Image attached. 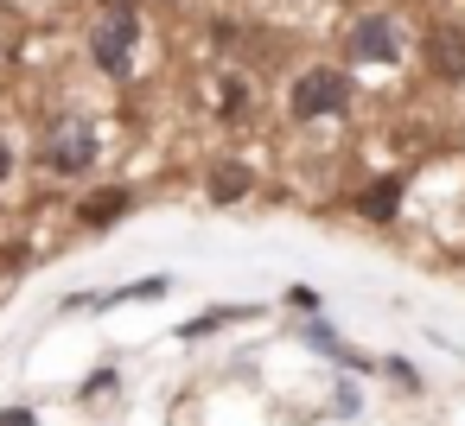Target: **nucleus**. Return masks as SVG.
Returning <instances> with one entry per match:
<instances>
[{
	"instance_id": "1",
	"label": "nucleus",
	"mask_w": 465,
	"mask_h": 426,
	"mask_svg": "<svg viewBox=\"0 0 465 426\" xmlns=\"http://www.w3.org/2000/svg\"><path fill=\"white\" fill-rule=\"evenodd\" d=\"M134 45H141V0H109L90 20V64L115 83L134 77Z\"/></svg>"
},
{
	"instance_id": "2",
	"label": "nucleus",
	"mask_w": 465,
	"mask_h": 426,
	"mask_svg": "<svg viewBox=\"0 0 465 426\" xmlns=\"http://www.w3.org/2000/svg\"><path fill=\"white\" fill-rule=\"evenodd\" d=\"M351 109V77L338 64H306L293 83H287V115L293 121H331Z\"/></svg>"
},
{
	"instance_id": "3",
	"label": "nucleus",
	"mask_w": 465,
	"mask_h": 426,
	"mask_svg": "<svg viewBox=\"0 0 465 426\" xmlns=\"http://www.w3.org/2000/svg\"><path fill=\"white\" fill-rule=\"evenodd\" d=\"M39 166L45 172H58V179H84L90 166H96V128L90 121H52L45 134H39Z\"/></svg>"
},
{
	"instance_id": "4",
	"label": "nucleus",
	"mask_w": 465,
	"mask_h": 426,
	"mask_svg": "<svg viewBox=\"0 0 465 426\" xmlns=\"http://www.w3.org/2000/svg\"><path fill=\"white\" fill-rule=\"evenodd\" d=\"M420 64L433 83H465V26L459 20H433L420 33Z\"/></svg>"
},
{
	"instance_id": "5",
	"label": "nucleus",
	"mask_w": 465,
	"mask_h": 426,
	"mask_svg": "<svg viewBox=\"0 0 465 426\" xmlns=\"http://www.w3.org/2000/svg\"><path fill=\"white\" fill-rule=\"evenodd\" d=\"M344 52H351V64H395L401 58V33H395L389 14H363L344 33Z\"/></svg>"
},
{
	"instance_id": "6",
	"label": "nucleus",
	"mask_w": 465,
	"mask_h": 426,
	"mask_svg": "<svg viewBox=\"0 0 465 426\" xmlns=\"http://www.w3.org/2000/svg\"><path fill=\"white\" fill-rule=\"evenodd\" d=\"M134 210V191L128 185H103V191H90L84 204H77V223L84 229H109V223H122Z\"/></svg>"
},
{
	"instance_id": "7",
	"label": "nucleus",
	"mask_w": 465,
	"mask_h": 426,
	"mask_svg": "<svg viewBox=\"0 0 465 426\" xmlns=\"http://www.w3.org/2000/svg\"><path fill=\"white\" fill-rule=\"evenodd\" d=\"M395 210H401V179H395V172H382V179H370V185L357 191V217L395 223Z\"/></svg>"
},
{
	"instance_id": "8",
	"label": "nucleus",
	"mask_w": 465,
	"mask_h": 426,
	"mask_svg": "<svg viewBox=\"0 0 465 426\" xmlns=\"http://www.w3.org/2000/svg\"><path fill=\"white\" fill-rule=\"evenodd\" d=\"M204 191H211V204H236V198H249V191H255V172H249L242 160H223V166H211Z\"/></svg>"
},
{
	"instance_id": "9",
	"label": "nucleus",
	"mask_w": 465,
	"mask_h": 426,
	"mask_svg": "<svg viewBox=\"0 0 465 426\" xmlns=\"http://www.w3.org/2000/svg\"><path fill=\"white\" fill-rule=\"evenodd\" d=\"M217 115L223 121H249V83L242 77H217Z\"/></svg>"
},
{
	"instance_id": "10",
	"label": "nucleus",
	"mask_w": 465,
	"mask_h": 426,
	"mask_svg": "<svg viewBox=\"0 0 465 426\" xmlns=\"http://www.w3.org/2000/svg\"><path fill=\"white\" fill-rule=\"evenodd\" d=\"M0 426H33V413H26V407H7V413H0Z\"/></svg>"
},
{
	"instance_id": "11",
	"label": "nucleus",
	"mask_w": 465,
	"mask_h": 426,
	"mask_svg": "<svg viewBox=\"0 0 465 426\" xmlns=\"http://www.w3.org/2000/svg\"><path fill=\"white\" fill-rule=\"evenodd\" d=\"M7 172H14V147L0 140V185H7Z\"/></svg>"
}]
</instances>
